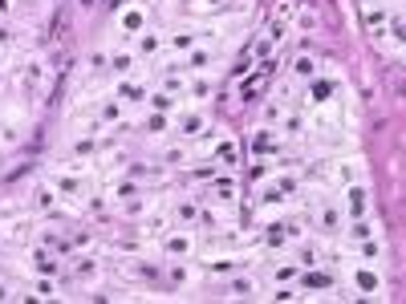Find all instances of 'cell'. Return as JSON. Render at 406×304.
<instances>
[{"mask_svg": "<svg viewBox=\"0 0 406 304\" xmlns=\"http://www.w3.org/2000/svg\"><path fill=\"white\" fill-rule=\"evenodd\" d=\"M195 248H199V239L191 235V227H175L171 223V231L163 235V256L167 260H195Z\"/></svg>", "mask_w": 406, "mask_h": 304, "instance_id": "cell-1", "label": "cell"}, {"mask_svg": "<svg viewBox=\"0 0 406 304\" xmlns=\"http://www.w3.org/2000/svg\"><path fill=\"white\" fill-rule=\"evenodd\" d=\"M167 215H171V223H175V227H195V223L203 219V199H199V195H183V199H171Z\"/></svg>", "mask_w": 406, "mask_h": 304, "instance_id": "cell-2", "label": "cell"}, {"mask_svg": "<svg viewBox=\"0 0 406 304\" xmlns=\"http://www.w3.org/2000/svg\"><path fill=\"white\" fill-rule=\"evenodd\" d=\"M313 227L321 231V235H337V231H346V211H341V203H333V199L317 203Z\"/></svg>", "mask_w": 406, "mask_h": 304, "instance_id": "cell-3", "label": "cell"}, {"mask_svg": "<svg viewBox=\"0 0 406 304\" xmlns=\"http://www.w3.org/2000/svg\"><path fill=\"white\" fill-rule=\"evenodd\" d=\"M341 211H346V219H361L370 215V183H350L346 191H341Z\"/></svg>", "mask_w": 406, "mask_h": 304, "instance_id": "cell-4", "label": "cell"}, {"mask_svg": "<svg viewBox=\"0 0 406 304\" xmlns=\"http://www.w3.org/2000/svg\"><path fill=\"white\" fill-rule=\"evenodd\" d=\"M284 33H289V29H284V21H272V29L260 37V41H256L252 57H256L260 65H264V61H272V57H276V49H280V41H284Z\"/></svg>", "mask_w": 406, "mask_h": 304, "instance_id": "cell-5", "label": "cell"}, {"mask_svg": "<svg viewBox=\"0 0 406 304\" xmlns=\"http://www.w3.org/2000/svg\"><path fill=\"white\" fill-rule=\"evenodd\" d=\"M252 154L256 159H276L280 154V130L276 126H260L252 134Z\"/></svg>", "mask_w": 406, "mask_h": 304, "instance_id": "cell-6", "label": "cell"}, {"mask_svg": "<svg viewBox=\"0 0 406 304\" xmlns=\"http://www.w3.org/2000/svg\"><path fill=\"white\" fill-rule=\"evenodd\" d=\"M114 97H118V102H122V106H142V102H146V97H150V89L142 86V82H135V78H131V73H126V78H122V82H118V86H114Z\"/></svg>", "mask_w": 406, "mask_h": 304, "instance_id": "cell-7", "label": "cell"}, {"mask_svg": "<svg viewBox=\"0 0 406 304\" xmlns=\"http://www.w3.org/2000/svg\"><path fill=\"white\" fill-rule=\"evenodd\" d=\"M301 272H305V268H301L297 256H280V260L272 264L269 280H272V284H297V280H301Z\"/></svg>", "mask_w": 406, "mask_h": 304, "instance_id": "cell-8", "label": "cell"}, {"mask_svg": "<svg viewBox=\"0 0 406 304\" xmlns=\"http://www.w3.org/2000/svg\"><path fill=\"white\" fill-rule=\"evenodd\" d=\"M289 78L293 82H313V78H321V69H317V57L313 53H293V65H289Z\"/></svg>", "mask_w": 406, "mask_h": 304, "instance_id": "cell-9", "label": "cell"}, {"mask_svg": "<svg viewBox=\"0 0 406 304\" xmlns=\"http://www.w3.org/2000/svg\"><path fill=\"white\" fill-rule=\"evenodd\" d=\"M142 29H146V8H142V4H131V8H122V12H118V33L138 37Z\"/></svg>", "mask_w": 406, "mask_h": 304, "instance_id": "cell-10", "label": "cell"}, {"mask_svg": "<svg viewBox=\"0 0 406 304\" xmlns=\"http://www.w3.org/2000/svg\"><path fill=\"white\" fill-rule=\"evenodd\" d=\"M354 288H358L361 296H378V292H382V276H378L370 264H358V268H354Z\"/></svg>", "mask_w": 406, "mask_h": 304, "instance_id": "cell-11", "label": "cell"}, {"mask_svg": "<svg viewBox=\"0 0 406 304\" xmlns=\"http://www.w3.org/2000/svg\"><path fill=\"white\" fill-rule=\"evenodd\" d=\"M163 37H167V49H171V53H183V57H187V53L199 45V29H171V33H163Z\"/></svg>", "mask_w": 406, "mask_h": 304, "instance_id": "cell-12", "label": "cell"}, {"mask_svg": "<svg viewBox=\"0 0 406 304\" xmlns=\"http://www.w3.org/2000/svg\"><path fill=\"white\" fill-rule=\"evenodd\" d=\"M167 49V37L163 33H155V29H142L135 37V53L138 57H155V53H163Z\"/></svg>", "mask_w": 406, "mask_h": 304, "instance_id": "cell-13", "label": "cell"}, {"mask_svg": "<svg viewBox=\"0 0 406 304\" xmlns=\"http://www.w3.org/2000/svg\"><path fill=\"white\" fill-rule=\"evenodd\" d=\"M57 203H61V195L53 191V183H41V187H33V211H41V215H53L57 211Z\"/></svg>", "mask_w": 406, "mask_h": 304, "instance_id": "cell-14", "label": "cell"}, {"mask_svg": "<svg viewBox=\"0 0 406 304\" xmlns=\"http://www.w3.org/2000/svg\"><path fill=\"white\" fill-rule=\"evenodd\" d=\"M53 191H57L61 199H82L86 183H82L78 174H53Z\"/></svg>", "mask_w": 406, "mask_h": 304, "instance_id": "cell-15", "label": "cell"}, {"mask_svg": "<svg viewBox=\"0 0 406 304\" xmlns=\"http://www.w3.org/2000/svg\"><path fill=\"white\" fill-rule=\"evenodd\" d=\"M227 292H232L236 301H252V296H260V284H256L252 276L236 272V276H232V284H227Z\"/></svg>", "mask_w": 406, "mask_h": 304, "instance_id": "cell-16", "label": "cell"}, {"mask_svg": "<svg viewBox=\"0 0 406 304\" xmlns=\"http://www.w3.org/2000/svg\"><path fill=\"white\" fill-rule=\"evenodd\" d=\"M98 126H122V102L118 97H106L98 106Z\"/></svg>", "mask_w": 406, "mask_h": 304, "instance_id": "cell-17", "label": "cell"}, {"mask_svg": "<svg viewBox=\"0 0 406 304\" xmlns=\"http://www.w3.org/2000/svg\"><path fill=\"white\" fill-rule=\"evenodd\" d=\"M29 264H33L37 276H57V268H61V264L53 260V252H45V248H33V252H29Z\"/></svg>", "mask_w": 406, "mask_h": 304, "instance_id": "cell-18", "label": "cell"}, {"mask_svg": "<svg viewBox=\"0 0 406 304\" xmlns=\"http://www.w3.org/2000/svg\"><path fill=\"white\" fill-rule=\"evenodd\" d=\"M106 195H110V199H118V203H122V199H135V195H142V183H135V178L126 174V178L110 183V187H106Z\"/></svg>", "mask_w": 406, "mask_h": 304, "instance_id": "cell-19", "label": "cell"}, {"mask_svg": "<svg viewBox=\"0 0 406 304\" xmlns=\"http://www.w3.org/2000/svg\"><path fill=\"white\" fill-rule=\"evenodd\" d=\"M293 29H297V33H317V29H321V16H317L313 4H309V8H297V12H293Z\"/></svg>", "mask_w": 406, "mask_h": 304, "instance_id": "cell-20", "label": "cell"}, {"mask_svg": "<svg viewBox=\"0 0 406 304\" xmlns=\"http://www.w3.org/2000/svg\"><path fill=\"white\" fill-rule=\"evenodd\" d=\"M370 235H378L374 223H370V215L350 219V223H346V239H350V244H361V239H370Z\"/></svg>", "mask_w": 406, "mask_h": 304, "instance_id": "cell-21", "label": "cell"}, {"mask_svg": "<svg viewBox=\"0 0 406 304\" xmlns=\"http://www.w3.org/2000/svg\"><path fill=\"white\" fill-rule=\"evenodd\" d=\"M21 82H25V89H37L41 82H45V61L29 57V61H25V69H21Z\"/></svg>", "mask_w": 406, "mask_h": 304, "instance_id": "cell-22", "label": "cell"}, {"mask_svg": "<svg viewBox=\"0 0 406 304\" xmlns=\"http://www.w3.org/2000/svg\"><path fill=\"white\" fill-rule=\"evenodd\" d=\"M212 61H216V53H212V49H203V45H195V49L183 57V65H187V69H195V73H203Z\"/></svg>", "mask_w": 406, "mask_h": 304, "instance_id": "cell-23", "label": "cell"}, {"mask_svg": "<svg viewBox=\"0 0 406 304\" xmlns=\"http://www.w3.org/2000/svg\"><path fill=\"white\" fill-rule=\"evenodd\" d=\"M272 102H280L284 110H293V106H297V82H293V78H289V82H276V86H272Z\"/></svg>", "mask_w": 406, "mask_h": 304, "instance_id": "cell-24", "label": "cell"}, {"mask_svg": "<svg viewBox=\"0 0 406 304\" xmlns=\"http://www.w3.org/2000/svg\"><path fill=\"white\" fill-rule=\"evenodd\" d=\"M175 126H179L183 138H199V134L207 130L203 126V114H183V118H175Z\"/></svg>", "mask_w": 406, "mask_h": 304, "instance_id": "cell-25", "label": "cell"}, {"mask_svg": "<svg viewBox=\"0 0 406 304\" xmlns=\"http://www.w3.org/2000/svg\"><path fill=\"white\" fill-rule=\"evenodd\" d=\"M276 130L284 134V138H297V134L305 130V118H301V114H297V110H284V118H280V122H276Z\"/></svg>", "mask_w": 406, "mask_h": 304, "instance_id": "cell-26", "label": "cell"}, {"mask_svg": "<svg viewBox=\"0 0 406 304\" xmlns=\"http://www.w3.org/2000/svg\"><path fill=\"white\" fill-rule=\"evenodd\" d=\"M212 93H216V82H212V78H191V82H187V97H195V102H207Z\"/></svg>", "mask_w": 406, "mask_h": 304, "instance_id": "cell-27", "label": "cell"}, {"mask_svg": "<svg viewBox=\"0 0 406 304\" xmlns=\"http://www.w3.org/2000/svg\"><path fill=\"white\" fill-rule=\"evenodd\" d=\"M297 260H301V268H317L321 264V248H317L313 239H301L297 244Z\"/></svg>", "mask_w": 406, "mask_h": 304, "instance_id": "cell-28", "label": "cell"}, {"mask_svg": "<svg viewBox=\"0 0 406 304\" xmlns=\"http://www.w3.org/2000/svg\"><path fill=\"white\" fill-rule=\"evenodd\" d=\"M167 126H171V114H159V110H150V114L142 118V134H150V138H155V134H163Z\"/></svg>", "mask_w": 406, "mask_h": 304, "instance_id": "cell-29", "label": "cell"}, {"mask_svg": "<svg viewBox=\"0 0 406 304\" xmlns=\"http://www.w3.org/2000/svg\"><path fill=\"white\" fill-rule=\"evenodd\" d=\"M146 106H150V110H159V114H175V93H167V89H155V93L146 97Z\"/></svg>", "mask_w": 406, "mask_h": 304, "instance_id": "cell-30", "label": "cell"}, {"mask_svg": "<svg viewBox=\"0 0 406 304\" xmlns=\"http://www.w3.org/2000/svg\"><path fill=\"white\" fill-rule=\"evenodd\" d=\"M135 61H138V53H126V49H122V53H110V69H114L118 78H126V73L135 69Z\"/></svg>", "mask_w": 406, "mask_h": 304, "instance_id": "cell-31", "label": "cell"}, {"mask_svg": "<svg viewBox=\"0 0 406 304\" xmlns=\"http://www.w3.org/2000/svg\"><path fill=\"white\" fill-rule=\"evenodd\" d=\"M163 89H167V93H187V78L179 73V65L163 69Z\"/></svg>", "mask_w": 406, "mask_h": 304, "instance_id": "cell-32", "label": "cell"}, {"mask_svg": "<svg viewBox=\"0 0 406 304\" xmlns=\"http://www.w3.org/2000/svg\"><path fill=\"white\" fill-rule=\"evenodd\" d=\"M358 248V256L365 264H374V260H382V239L378 235H370V239H361V244H354Z\"/></svg>", "mask_w": 406, "mask_h": 304, "instance_id": "cell-33", "label": "cell"}, {"mask_svg": "<svg viewBox=\"0 0 406 304\" xmlns=\"http://www.w3.org/2000/svg\"><path fill=\"white\" fill-rule=\"evenodd\" d=\"M203 272H212V276H236V272H240V260H232V256H224V260H207Z\"/></svg>", "mask_w": 406, "mask_h": 304, "instance_id": "cell-34", "label": "cell"}, {"mask_svg": "<svg viewBox=\"0 0 406 304\" xmlns=\"http://www.w3.org/2000/svg\"><path fill=\"white\" fill-rule=\"evenodd\" d=\"M236 159H240L236 142H232V138H220V146H216V163H220V167H236Z\"/></svg>", "mask_w": 406, "mask_h": 304, "instance_id": "cell-35", "label": "cell"}, {"mask_svg": "<svg viewBox=\"0 0 406 304\" xmlns=\"http://www.w3.org/2000/svg\"><path fill=\"white\" fill-rule=\"evenodd\" d=\"M98 150H102V142H93V134H86V138L74 142V159H78V163H82V159H93Z\"/></svg>", "mask_w": 406, "mask_h": 304, "instance_id": "cell-36", "label": "cell"}, {"mask_svg": "<svg viewBox=\"0 0 406 304\" xmlns=\"http://www.w3.org/2000/svg\"><path fill=\"white\" fill-rule=\"evenodd\" d=\"M212 199H220V203H236V183H232V178H216V183H212Z\"/></svg>", "mask_w": 406, "mask_h": 304, "instance_id": "cell-37", "label": "cell"}, {"mask_svg": "<svg viewBox=\"0 0 406 304\" xmlns=\"http://www.w3.org/2000/svg\"><path fill=\"white\" fill-rule=\"evenodd\" d=\"M269 296H272V301H301V296H305V288H301V284H272Z\"/></svg>", "mask_w": 406, "mask_h": 304, "instance_id": "cell-38", "label": "cell"}, {"mask_svg": "<svg viewBox=\"0 0 406 304\" xmlns=\"http://www.w3.org/2000/svg\"><path fill=\"white\" fill-rule=\"evenodd\" d=\"M163 163L179 171V167H187V163H191V150H187V146H167V154H163Z\"/></svg>", "mask_w": 406, "mask_h": 304, "instance_id": "cell-39", "label": "cell"}, {"mask_svg": "<svg viewBox=\"0 0 406 304\" xmlns=\"http://www.w3.org/2000/svg\"><path fill=\"white\" fill-rule=\"evenodd\" d=\"M227 4H232V0H187V8L199 12V16H203V12H224Z\"/></svg>", "mask_w": 406, "mask_h": 304, "instance_id": "cell-40", "label": "cell"}, {"mask_svg": "<svg viewBox=\"0 0 406 304\" xmlns=\"http://www.w3.org/2000/svg\"><path fill=\"white\" fill-rule=\"evenodd\" d=\"M191 260H171V268H167V280L171 284H187L191 280V268H187Z\"/></svg>", "mask_w": 406, "mask_h": 304, "instance_id": "cell-41", "label": "cell"}, {"mask_svg": "<svg viewBox=\"0 0 406 304\" xmlns=\"http://www.w3.org/2000/svg\"><path fill=\"white\" fill-rule=\"evenodd\" d=\"M126 174H131L135 183H142V178H159V174H163V167H146V163H131V167H126Z\"/></svg>", "mask_w": 406, "mask_h": 304, "instance_id": "cell-42", "label": "cell"}, {"mask_svg": "<svg viewBox=\"0 0 406 304\" xmlns=\"http://www.w3.org/2000/svg\"><path fill=\"white\" fill-rule=\"evenodd\" d=\"M33 296H41V301L57 296V288H53V276H37V284H33Z\"/></svg>", "mask_w": 406, "mask_h": 304, "instance_id": "cell-43", "label": "cell"}, {"mask_svg": "<svg viewBox=\"0 0 406 304\" xmlns=\"http://www.w3.org/2000/svg\"><path fill=\"white\" fill-rule=\"evenodd\" d=\"M122 211L135 219V215H146V199L142 195H135V199H122Z\"/></svg>", "mask_w": 406, "mask_h": 304, "instance_id": "cell-44", "label": "cell"}, {"mask_svg": "<svg viewBox=\"0 0 406 304\" xmlns=\"http://www.w3.org/2000/svg\"><path fill=\"white\" fill-rule=\"evenodd\" d=\"M16 142H21V130H12V126L0 130V146H16Z\"/></svg>", "mask_w": 406, "mask_h": 304, "instance_id": "cell-45", "label": "cell"}, {"mask_svg": "<svg viewBox=\"0 0 406 304\" xmlns=\"http://www.w3.org/2000/svg\"><path fill=\"white\" fill-rule=\"evenodd\" d=\"M98 272V264L90 260V256H82V264H78V276H93Z\"/></svg>", "mask_w": 406, "mask_h": 304, "instance_id": "cell-46", "label": "cell"}, {"mask_svg": "<svg viewBox=\"0 0 406 304\" xmlns=\"http://www.w3.org/2000/svg\"><path fill=\"white\" fill-rule=\"evenodd\" d=\"M90 211H93V215H102V211H106V199H102V195H93V199H90Z\"/></svg>", "mask_w": 406, "mask_h": 304, "instance_id": "cell-47", "label": "cell"}, {"mask_svg": "<svg viewBox=\"0 0 406 304\" xmlns=\"http://www.w3.org/2000/svg\"><path fill=\"white\" fill-rule=\"evenodd\" d=\"M12 8H16V0H0V16H8Z\"/></svg>", "mask_w": 406, "mask_h": 304, "instance_id": "cell-48", "label": "cell"}, {"mask_svg": "<svg viewBox=\"0 0 406 304\" xmlns=\"http://www.w3.org/2000/svg\"><path fill=\"white\" fill-rule=\"evenodd\" d=\"M0 301H12V288H8L4 280H0Z\"/></svg>", "mask_w": 406, "mask_h": 304, "instance_id": "cell-49", "label": "cell"}, {"mask_svg": "<svg viewBox=\"0 0 406 304\" xmlns=\"http://www.w3.org/2000/svg\"><path fill=\"white\" fill-rule=\"evenodd\" d=\"M4 65H8V49L0 45V69H4Z\"/></svg>", "mask_w": 406, "mask_h": 304, "instance_id": "cell-50", "label": "cell"}, {"mask_svg": "<svg viewBox=\"0 0 406 304\" xmlns=\"http://www.w3.org/2000/svg\"><path fill=\"white\" fill-rule=\"evenodd\" d=\"M90 4H93V0H82V8H90Z\"/></svg>", "mask_w": 406, "mask_h": 304, "instance_id": "cell-51", "label": "cell"}, {"mask_svg": "<svg viewBox=\"0 0 406 304\" xmlns=\"http://www.w3.org/2000/svg\"><path fill=\"white\" fill-rule=\"evenodd\" d=\"M403 61H406V53H403Z\"/></svg>", "mask_w": 406, "mask_h": 304, "instance_id": "cell-52", "label": "cell"}, {"mask_svg": "<svg viewBox=\"0 0 406 304\" xmlns=\"http://www.w3.org/2000/svg\"><path fill=\"white\" fill-rule=\"evenodd\" d=\"M37 4H41V0H37Z\"/></svg>", "mask_w": 406, "mask_h": 304, "instance_id": "cell-53", "label": "cell"}]
</instances>
